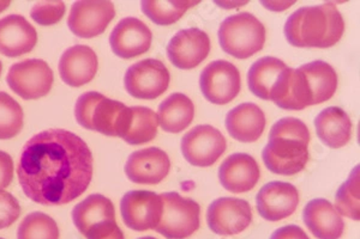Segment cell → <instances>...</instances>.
<instances>
[{
	"label": "cell",
	"mask_w": 360,
	"mask_h": 239,
	"mask_svg": "<svg viewBox=\"0 0 360 239\" xmlns=\"http://www.w3.org/2000/svg\"><path fill=\"white\" fill-rule=\"evenodd\" d=\"M17 174L22 191L34 203L66 205L88 189L93 179V153L72 132L44 130L22 149Z\"/></svg>",
	"instance_id": "1"
},
{
	"label": "cell",
	"mask_w": 360,
	"mask_h": 239,
	"mask_svg": "<svg viewBox=\"0 0 360 239\" xmlns=\"http://www.w3.org/2000/svg\"><path fill=\"white\" fill-rule=\"evenodd\" d=\"M288 43L299 48H330L345 32V20L332 1L304 6L292 13L285 23Z\"/></svg>",
	"instance_id": "2"
},
{
	"label": "cell",
	"mask_w": 360,
	"mask_h": 239,
	"mask_svg": "<svg viewBox=\"0 0 360 239\" xmlns=\"http://www.w3.org/2000/svg\"><path fill=\"white\" fill-rule=\"evenodd\" d=\"M310 132L302 120L283 118L271 127L262 158L273 174L293 176L304 170L309 161Z\"/></svg>",
	"instance_id": "3"
},
{
	"label": "cell",
	"mask_w": 360,
	"mask_h": 239,
	"mask_svg": "<svg viewBox=\"0 0 360 239\" xmlns=\"http://www.w3.org/2000/svg\"><path fill=\"white\" fill-rule=\"evenodd\" d=\"M219 42L225 53L237 59H248L262 50L266 28L257 17L240 13L227 17L219 28Z\"/></svg>",
	"instance_id": "4"
},
{
	"label": "cell",
	"mask_w": 360,
	"mask_h": 239,
	"mask_svg": "<svg viewBox=\"0 0 360 239\" xmlns=\"http://www.w3.org/2000/svg\"><path fill=\"white\" fill-rule=\"evenodd\" d=\"M127 108L122 102L107 98L103 93L89 91L81 95L76 102L75 116L78 125L86 130L118 137Z\"/></svg>",
	"instance_id": "5"
},
{
	"label": "cell",
	"mask_w": 360,
	"mask_h": 239,
	"mask_svg": "<svg viewBox=\"0 0 360 239\" xmlns=\"http://www.w3.org/2000/svg\"><path fill=\"white\" fill-rule=\"evenodd\" d=\"M162 214L155 231L167 239H186L201 225V207L193 199L183 198L176 191L160 195Z\"/></svg>",
	"instance_id": "6"
},
{
	"label": "cell",
	"mask_w": 360,
	"mask_h": 239,
	"mask_svg": "<svg viewBox=\"0 0 360 239\" xmlns=\"http://www.w3.org/2000/svg\"><path fill=\"white\" fill-rule=\"evenodd\" d=\"M53 81V71L46 61L40 59H28L13 64L6 77L10 89L23 100H37L49 95Z\"/></svg>",
	"instance_id": "7"
},
{
	"label": "cell",
	"mask_w": 360,
	"mask_h": 239,
	"mask_svg": "<svg viewBox=\"0 0 360 239\" xmlns=\"http://www.w3.org/2000/svg\"><path fill=\"white\" fill-rule=\"evenodd\" d=\"M169 81V71L162 61L146 59L127 69L124 86L132 97L155 100L167 91Z\"/></svg>",
	"instance_id": "8"
},
{
	"label": "cell",
	"mask_w": 360,
	"mask_h": 239,
	"mask_svg": "<svg viewBox=\"0 0 360 239\" xmlns=\"http://www.w3.org/2000/svg\"><path fill=\"white\" fill-rule=\"evenodd\" d=\"M200 88L207 101L224 106L233 101L240 93V72L229 61H213L202 71Z\"/></svg>",
	"instance_id": "9"
},
{
	"label": "cell",
	"mask_w": 360,
	"mask_h": 239,
	"mask_svg": "<svg viewBox=\"0 0 360 239\" xmlns=\"http://www.w3.org/2000/svg\"><path fill=\"white\" fill-rule=\"evenodd\" d=\"M227 142L220 130L201 125L185 134L181 139V153L191 165H213L225 153Z\"/></svg>",
	"instance_id": "10"
},
{
	"label": "cell",
	"mask_w": 360,
	"mask_h": 239,
	"mask_svg": "<svg viewBox=\"0 0 360 239\" xmlns=\"http://www.w3.org/2000/svg\"><path fill=\"white\" fill-rule=\"evenodd\" d=\"M115 16L112 1L82 0L71 6L68 25L70 30L81 39H91L105 33Z\"/></svg>",
	"instance_id": "11"
},
{
	"label": "cell",
	"mask_w": 360,
	"mask_h": 239,
	"mask_svg": "<svg viewBox=\"0 0 360 239\" xmlns=\"http://www.w3.org/2000/svg\"><path fill=\"white\" fill-rule=\"evenodd\" d=\"M120 212L124 224L134 231L155 230L162 214V200L154 191H129L120 201Z\"/></svg>",
	"instance_id": "12"
},
{
	"label": "cell",
	"mask_w": 360,
	"mask_h": 239,
	"mask_svg": "<svg viewBox=\"0 0 360 239\" xmlns=\"http://www.w3.org/2000/svg\"><path fill=\"white\" fill-rule=\"evenodd\" d=\"M252 221L250 203L237 198H220L210 203L207 211V223L214 233L233 235L240 233Z\"/></svg>",
	"instance_id": "13"
},
{
	"label": "cell",
	"mask_w": 360,
	"mask_h": 239,
	"mask_svg": "<svg viewBox=\"0 0 360 239\" xmlns=\"http://www.w3.org/2000/svg\"><path fill=\"white\" fill-rule=\"evenodd\" d=\"M210 52V39L198 28L183 29L168 42L167 57L180 69H193L205 60Z\"/></svg>",
	"instance_id": "14"
},
{
	"label": "cell",
	"mask_w": 360,
	"mask_h": 239,
	"mask_svg": "<svg viewBox=\"0 0 360 239\" xmlns=\"http://www.w3.org/2000/svg\"><path fill=\"white\" fill-rule=\"evenodd\" d=\"M298 205V189L288 182L266 183L256 196L258 214L268 221L286 219L295 213Z\"/></svg>",
	"instance_id": "15"
},
{
	"label": "cell",
	"mask_w": 360,
	"mask_h": 239,
	"mask_svg": "<svg viewBox=\"0 0 360 239\" xmlns=\"http://www.w3.org/2000/svg\"><path fill=\"white\" fill-rule=\"evenodd\" d=\"M152 41V30L136 17L123 18L110 35L112 52L122 59H132L147 53Z\"/></svg>",
	"instance_id": "16"
},
{
	"label": "cell",
	"mask_w": 360,
	"mask_h": 239,
	"mask_svg": "<svg viewBox=\"0 0 360 239\" xmlns=\"http://www.w3.org/2000/svg\"><path fill=\"white\" fill-rule=\"evenodd\" d=\"M171 169L168 154L158 147H148L130 154L125 164L127 179L137 184H158Z\"/></svg>",
	"instance_id": "17"
},
{
	"label": "cell",
	"mask_w": 360,
	"mask_h": 239,
	"mask_svg": "<svg viewBox=\"0 0 360 239\" xmlns=\"http://www.w3.org/2000/svg\"><path fill=\"white\" fill-rule=\"evenodd\" d=\"M98 66V55L93 49L84 45L72 46L60 57L59 74L68 86L79 88L94 79Z\"/></svg>",
	"instance_id": "18"
},
{
	"label": "cell",
	"mask_w": 360,
	"mask_h": 239,
	"mask_svg": "<svg viewBox=\"0 0 360 239\" xmlns=\"http://www.w3.org/2000/svg\"><path fill=\"white\" fill-rule=\"evenodd\" d=\"M261 177L258 163L248 153H233L219 168V179L226 191L246 193L254 189Z\"/></svg>",
	"instance_id": "19"
},
{
	"label": "cell",
	"mask_w": 360,
	"mask_h": 239,
	"mask_svg": "<svg viewBox=\"0 0 360 239\" xmlns=\"http://www.w3.org/2000/svg\"><path fill=\"white\" fill-rule=\"evenodd\" d=\"M37 33L21 15H8L0 20V54L17 57L33 50Z\"/></svg>",
	"instance_id": "20"
},
{
	"label": "cell",
	"mask_w": 360,
	"mask_h": 239,
	"mask_svg": "<svg viewBox=\"0 0 360 239\" xmlns=\"http://www.w3.org/2000/svg\"><path fill=\"white\" fill-rule=\"evenodd\" d=\"M303 220L317 239H339L344 235V220L328 200H311L304 208Z\"/></svg>",
	"instance_id": "21"
},
{
	"label": "cell",
	"mask_w": 360,
	"mask_h": 239,
	"mask_svg": "<svg viewBox=\"0 0 360 239\" xmlns=\"http://www.w3.org/2000/svg\"><path fill=\"white\" fill-rule=\"evenodd\" d=\"M226 128L229 135L240 142H255L266 128V115L255 103H243L229 111Z\"/></svg>",
	"instance_id": "22"
},
{
	"label": "cell",
	"mask_w": 360,
	"mask_h": 239,
	"mask_svg": "<svg viewBox=\"0 0 360 239\" xmlns=\"http://www.w3.org/2000/svg\"><path fill=\"white\" fill-rule=\"evenodd\" d=\"M287 67L283 60L274 57H261L255 61L248 72L250 91L258 98L271 101Z\"/></svg>",
	"instance_id": "23"
},
{
	"label": "cell",
	"mask_w": 360,
	"mask_h": 239,
	"mask_svg": "<svg viewBox=\"0 0 360 239\" xmlns=\"http://www.w3.org/2000/svg\"><path fill=\"white\" fill-rule=\"evenodd\" d=\"M315 127L317 137L330 149L344 147L352 137V121L347 113L338 107L322 110L315 118Z\"/></svg>",
	"instance_id": "24"
},
{
	"label": "cell",
	"mask_w": 360,
	"mask_h": 239,
	"mask_svg": "<svg viewBox=\"0 0 360 239\" xmlns=\"http://www.w3.org/2000/svg\"><path fill=\"white\" fill-rule=\"evenodd\" d=\"M158 114L147 107H129L119 138L129 145H142L152 142L158 134Z\"/></svg>",
	"instance_id": "25"
},
{
	"label": "cell",
	"mask_w": 360,
	"mask_h": 239,
	"mask_svg": "<svg viewBox=\"0 0 360 239\" xmlns=\"http://www.w3.org/2000/svg\"><path fill=\"white\" fill-rule=\"evenodd\" d=\"M193 118L195 106L184 93H172L159 106V125L168 133H180L186 130Z\"/></svg>",
	"instance_id": "26"
},
{
	"label": "cell",
	"mask_w": 360,
	"mask_h": 239,
	"mask_svg": "<svg viewBox=\"0 0 360 239\" xmlns=\"http://www.w3.org/2000/svg\"><path fill=\"white\" fill-rule=\"evenodd\" d=\"M307 79L312 98V106L323 103L334 96L338 89V74L332 65L322 60L312 61L300 66Z\"/></svg>",
	"instance_id": "27"
},
{
	"label": "cell",
	"mask_w": 360,
	"mask_h": 239,
	"mask_svg": "<svg viewBox=\"0 0 360 239\" xmlns=\"http://www.w3.org/2000/svg\"><path fill=\"white\" fill-rule=\"evenodd\" d=\"M112 219H115V205L103 195H89L72 210L75 226L82 235L96 224Z\"/></svg>",
	"instance_id": "28"
},
{
	"label": "cell",
	"mask_w": 360,
	"mask_h": 239,
	"mask_svg": "<svg viewBox=\"0 0 360 239\" xmlns=\"http://www.w3.org/2000/svg\"><path fill=\"white\" fill-rule=\"evenodd\" d=\"M197 4V1L190 0H143L141 6L142 13L155 25H171Z\"/></svg>",
	"instance_id": "29"
},
{
	"label": "cell",
	"mask_w": 360,
	"mask_h": 239,
	"mask_svg": "<svg viewBox=\"0 0 360 239\" xmlns=\"http://www.w3.org/2000/svg\"><path fill=\"white\" fill-rule=\"evenodd\" d=\"M360 181L359 165H356L349 175L347 181L342 183L336 191V211L340 215L347 217L349 219H360Z\"/></svg>",
	"instance_id": "30"
},
{
	"label": "cell",
	"mask_w": 360,
	"mask_h": 239,
	"mask_svg": "<svg viewBox=\"0 0 360 239\" xmlns=\"http://www.w3.org/2000/svg\"><path fill=\"white\" fill-rule=\"evenodd\" d=\"M56 220L41 212L27 215L17 230V239H59Z\"/></svg>",
	"instance_id": "31"
},
{
	"label": "cell",
	"mask_w": 360,
	"mask_h": 239,
	"mask_svg": "<svg viewBox=\"0 0 360 239\" xmlns=\"http://www.w3.org/2000/svg\"><path fill=\"white\" fill-rule=\"evenodd\" d=\"M23 109L8 93L0 91V140L15 138L23 127Z\"/></svg>",
	"instance_id": "32"
},
{
	"label": "cell",
	"mask_w": 360,
	"mask_h": 239,
	"mask_svg": "<svg viewBox=\"0 0 360 239\" xmlns=\"http://www.w3.org/2000/svg\"><path fill=\"white\" fill-rule=\"evenodd\" d=\"M65 15V4L63 1H39L34 5L30 16L37 25H53Z\"/></svg>",
	"instance_id": "33"
},
{
	"label": "cell",
	"mask_w": 360,
	"mask_h": 239,
	"mask_svg": "<svg viewBox=\"0 0 360 239\" xmlns=\"http://www.w3.org/2000/svg\"><path fill=\"white\" fill-rule=\"evenodd\" d=\"M21 215V206L13 195L0 191V230L11 226Z\"/></svg>",
	"instance_id": "34"
},
{
	"label": "cell",
	"mask_w": 360,
	"mask_h": 239,
	"mask_svg": "<svg viewBox=\"0 0 360 239\" xmlns=\"http://www.w3.org/2000/svg\"><path fill=\"white\" fill-rule=\"evenodd\" d=\"M86 239H125L115 219L98 223L84 233Z\"/></svg>",
	"instance_id": "35"
},
{
	"label": "cell",
	"mask_w": 360,
	"mask_h": 239,
	"mask_svg": "<svg viewBox=\"0 0 360 239\" xmlns=\"http://www.w3.org/2000/svg\"><path fill=\"white\" fill-rule=\"evenodd\" d=\"M13 179V161L10 154L0 151V191L8 188Z\"/></svg>",
	"instance_id": "36"
},
{
	"label": "cell",
	"mask_w": 360,
	"mask_h": 239,
	"mask_svg": "<svg viewBox=\"0 0 360 239\" xmlns=\"http://www.w3.org/2000/svg\"><path fill=\"white\" fill-rule=\"evenodd\" d=\"M270 239H310L302 227L297 225H287L280 227L271 235Z\"/></svg>",
	"instance_id": "37"
},
{
	"label": "cell",
	"mask_w": 360,
	"mask_h": 239,
	"mask_svg": "<svg viewBox=\"0 0 360 239\" xmlns=\"http://www.w3.org/2000/svg\"><path fill=\"white\" fill-rule=\"evenodd\" d=\"M10 6V3L8 1H0V13H3L4 10H6V8Z\"/></svg>",
	"instance_id": "38"
},
{
	"label": "cell",
	"mask_w": 360,
	"mask_h": 239,
	"mask_svg": "<svg viewBox=\"0 0 360 239\" xmlns=\"http://www.w3.org/2000/svg\"><path fill=\"white\" fill-rule=\"evenodd\" d=\"M139 239H156L154 238V237H150V235H147V237H141V238Z\"/></svg>",
	"instance_id": "39"
},
{
	"label": "cell",
	"mask_w": 360,
	"mask_h": 239,
	"mask_svg": "<svg viewBox=\"0 0 360 239\" xmlns=\"http://www.w3.org/2000/svg\"><path fill=\"white\" fill-rule=\"evenodd\" d=\"M1 71H3V64H1V61H0V74H1Z\"/></svg>",
	"instance_id": "40"
},
{
	"label": "cell",
	"mask_w": 360,
	"mask_h": 239,
	"mask_svg": "<svg viewBox=\"0 0 360 239\" xmlns=\"http://www.w3.org/2000/svg\"><path fill=\"white\" fill-rule=\"evenodd\" d=\"M0 239H3V238H0Z\"/></svg>",
	"instance_id": "41"
}]
</instances>
